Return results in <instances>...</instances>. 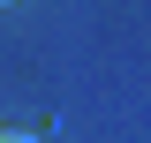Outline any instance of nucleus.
<instances>
[{"instance_id":"1","label":"nucleus","mask_w":151,"mask_h":143,"mask_svg":"<svg viewBox=\"0 0 151 143\" xmlns=\"http://www.w3.org/2000/svg\"><path fill=\"white\" fill-rule=\"evenodd\" d=\"M0 143H45V136H30V128H8V121H0Z\"/></svg>"},{"instance_id":"2","label":"nucleus","mask_w":151,"mask_h":143,"mask_svg":"<svg viewBox=\"0 0 151 143\" xmlns=\"http://www.w3.org/2000/svg\"><path fill=\"white\" fill-rule=\"evenodd\" d=\"M0 8H15V0H0Z\"/></svg>"}]
</instances>
